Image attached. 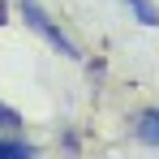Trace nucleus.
<instances>
[{
  "label": "nucleus",
  "mask_w": 159,
  "mask_h": 159,
  "mask_svg": "<svg viewBox=\"0 0 159 159\" xmlns=\"http://www.w3.org/2000/svg\"><path fill=\"white\" fill-rule=\"evenodd\" d=\"M22 22H26L34 34H43V39H48L60 56H69V60H78V56H82V52H78V43H69V39H65V30H60L52 17L43 13V4H39V0H22Z\"/></svg>",
  "instance_id": "f257e3e1"
},
{
  "label": "nucleus",
  "mask_w": 159,
  "mask_h": 159,
  "mask_svg": "<svg viewBox=\"0 0 159 159\" xmlns=\"http://www.w3.org/2000/svg\"><path fill=\"white\" fill-rule=\"evenodd\" d=\"M133 138L146 146H159V107H142L133 116Z\"/></svg>",
  "instance_id": "f03ea898"
},
{
  "label": "nucleus",
  "mask_w": 159,
  "mask_h": 159,
  "mask_svg": "<svg viewBox=\"0 0 159 159\" xmlns=\"http://www.w3.org/2000/svg\"><path fill=\"white\" fill-rule=\"evenodd\" d=\"M34 146L22 142V138H0V159H30Z\"/></svg>",
  "instance_id": "7ed1b4c3"
},
{
  "label": "nucleus",
  "mask_w": 159,
  "mask_h": 159,
  "mask_svg": "<svg viewBox=\"0 0 159 159\" xmlns=\"http://www.w3.org/2000/svg\"><path fill=\"white\" fill-rule=\"evenodd\" d=\"M0 120H4V125H17V112H13V107H4V103H0Z\"/></svg>",
  "instance_id": "20e7f679"
}]
</instances>
